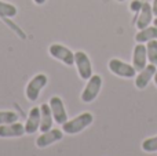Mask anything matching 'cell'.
Segmentation results:
<instances>
[{"mask_svg":"<svg viewBox=\"0 0 157 156\" xmlns=\"http://www.w3.org/2000/svg\"><path fill=\"white\" fill-rule=\"evenodd\" d=\"M94 120V116L90 112H83L80 113L76 118L71 119V120H66L62 124V131L66 134H77V133L83 131L84 129L90 126Z\"/></svg>","mask_w":157,"mask_h":156,"instance_id":"cell-1","label":"cell"},{"mask_svg":"<svg viewBox=\"0 0 157 156\" xmlns=\"http://www.w3.org/2000/svg\"><path fill=\"white\" fill-rule=\"evenodd\" d=\"M102 87V77L99 75H92L87 82V86L84 87L83 93H81V101L83 102H92L98 97Z\"/></svg>","mask_w":157,"mask_h":156,"instance_id":"cell-2","label":"cell"},{"mask_svg":"<svg viewBox=\"0 0 157 156\" xmlns=\"http://www.w3.org/2000/svg\"><path fill=\"white\" fill-rule=\"evenodd\" d=\"M47 82H48V79H47V76L44 73H39L35 77H32V80L28 83L26 90H25L26 98L29 101H36L39 98V96H40V91L46 87Z\"/></svg>","mask_w":157,"mask_h":156,"instance_id":"cell-3","label":"cell"},{"mask_svg":"<svg viewBox=\"0 0 157 156\" xmlns=\"http://www.w3.org/2000/svg\"><path fill=\"white\" fill-rule=\"evenodd\" d=\"M48 53L52 58L61 61L68 66H72L75 64V53L72 50H69L68 47L62 46V44H51L48 49Z\"/></svg>","mask_w":157,"mask_h":156,"instance_id":"cell-4","label":"cell"},{"mask_svg":"<svg viewBox=\"0 0 157 156\" xmlns=\"http://www.w3.org/2000/svg\"><path fill=\"white\" fill-rule=\"evenodd\" d=\"M109 69H110L112 73L117 75L120 77H125V79H131L136 75V71L132 65L123 62L121 60H117V58H112L109 61Z\"/></svg>","mask_w":157,"mask_h":156,"instance_id":"cell-5","label":"cell"},{"mask_svg":"<svg viewBox=\"0 0 157 156\" xmlns=\"http://www.w3.org/2000/svg\"><path fill=\"white\" fill-rule=\"evenodd\" d=\"M75 64L77 66V72L83 80H88L92 76V65L88 55L84 51L75 53Z\"/></svg>","mask_w":157,"mask_h":156,"instance_id":"cell-6","label":"cell"},{"mask_svg":"<svg viewBox=\"0 0 157 156\" xmlns=\"http://www.w3.org/2000/svg\"><path fill=\"white\" fill-rule=\"evenodd\" d=\"M63 137V131L59 129H50L48 131H44L41 133L40 135L37 137V140H36V145H37V148L43 149V148H47V146L52 145V144L58 142V141H61Z\"/></svg>","mask_w":157,"mask_h":156,"instance_id":"cell-7","label":"cell"},{"mask_svg":"<svg viewBox=\"0 0 157 156\" xmlns=\"http://www.w3.org/2000/svg\"><path fill=\"white\" fill-rule=\"evenodd\" d=\"M50 108H51V112H52V118H54V122L62 126L66 120H68V113L65 111V105H63V101L59 98V97L54 96L51 97L48 102Z\"/></svg>","mask_w":157,"mask_h":156,"instance_id":"cell-8","label":"cell"},{"mask_svg":"<svg viewBox=\"0 0 157 156\" xmlns=\"http://www.w3.org/2000/svg\"><path fill=\"white\" fill-rule=\"evenodd\" d=\"M147 50L146 46H144L142 43L136 44L134 47V54H132V66L135 68L136 72H141L145 66L147 65Z\"/></svg>","mask_w":157,"mask_h":156,"instance_id":"cell-9","label":"cell"},{"mask_svg":"<svg viewBox=\"0 0 157 156\" xmlns=\"http://www.w3.org/2000/svg\"><path fill=\"white\" fill-rule=\"evenodd\" d=\"M40 123H41V112H40V107H35L29 111V116L28 120L25 123V133L26 134H33L40 129Z\"/></svg>","mask_w":157,"mask_h":156,"instance_id":"cell-10","label":"cell"},{"mask_svg":"<svg viewBox=\"0 0 157 156\" xmlns=\"http://www.w3.org/2000/svg\"><path fill=\"white\" fill-rule=\"evenodd\" d=\"M157 71V66H155L153 64H149V65H146L144 69H142L141 72H139L138 75H136L135 77V86L136 88H139V90H144L145 87H146L147 84H149V82L153 79V76H155Z\"/></svg>","mask_w":157,"mask_h":156,"instance_id":"cell-11","label":"cell"},{"mask_svg":"<svg viewBox=\"0 0 157 156\" xmlns=\"http://www.w3.org/2000/svg\"><path fill=\"white\" fill-rule=\"evenodd\" d=\"M25 133V126L18 122L10 124H3L0 126V138H15V137H22Z\"/></svg>","mask_w":157,"mask_h":156,"instance_id":"cell-12","label":"cell"},{"mask_svg":"<svg viewBox=\"0 0 157 156\" xmlns=\"http://www.w3.org/2000/svg\"><path fill=\"white\" fill-rule=\"evenodd\" d=\"M153 15H155V14H153L152 6H150L147 2H144L141 11H139V15H138V18H136V21H135L136 28H138L139 30L147 28L150 22L153 21Z\"/></svg>","mask_w":157,"mask_h":156,"instance_id":"cell-13","label":"cell"},{"mask_svg":"<svg viewBox=\"0 0 157 156\" xmlns=\"http://www.w3.org/2000/svg\"><path fill=\"white\" fill-rule=\"evenodd\" d=\"M40 112H41V123H40V131H48L50 129H52V112L51 108H50L48 104H41L40 105Z\"/></svg>","mask_w":157,"mask_h":156,"instance_id":"cell-14","label":"cell"},{"mask_svg":"<svg viewBox=\"0 0 157 156\" xmlns=\"http://www.w3.org/2000/svg\"><path fill=\"white\" fill-rule=\"evenodd\" d=\"M135 40L138 43H146L150 40H157V26H147L141 29L135 36Z\"/></svg>","mask_w":157,"mask_h":156,"instance_id":"cell-15","label":"cell"},{"mask_svg":"<svg viewBox=\"0 0 157 156\" xmlns=\"http://www.w3.org/2000/svg\"><path fill=\"white\" fill-rule=\"evenodd\" d=\"M17 13L18 11H17V7L14 4L0 0V17L2 18H13L17 15Z\"/></svg>","mask_w":157,"mask_h":156,"instance_id":"cell-16","label":"cell"},{"mask_svg":"<svg viewBox=\"0 0 157 156\" xmlns=\"http://www.w3.org/2000/svg\"><path fill=\"white\" fill-rule=\"evenodd\" d=\"M18 122V115L13 111H0V126Z\"/></svg>","mask_w":157,"mask_h":156,"instance_id":"cell-17","label":"cell"},{"mask_svg":"<svg viewBox=\"0 0 157 156\" xmlns=\"http://www.w3.org/2000/svg\"><path fill=\"white\" fill-rule=\"evenodd\" d=\"M147 60L150 64L157 66V40H150L147 41Z\"/></svg>","mask_w":157,"mask_h":156,"instance_id":"cell-18","label":"cell"},{"mask_svg":"<svg viewBox=\"0 0 157 156\" xmlns=\"http://www.w3.org/2000/svg\"><path fill=\"white\" fill-rule=\"evenodd\" d=\"M142 149L145 152H157V135L152 138H146L142 142Z\"/></svg>","mask_w":157,"mask_h":156,"instance_id":"cell-19","label":"cell"},{"mask_svg":"<svg viewBox=\"0 0 157 156\" xmlns=\"http://www.w3.org/2000/svg\"><path fill=\"white\" fill-rule=\"evenodd\" d=\"M142 4H144V2H141V0H134V2L131 3V6H130L131 11H134L135 14H138L139 11H141V8H142Z\"/></svg>","mask_w":157,"mask_h":156,"instance_id":"cell-20","label":"cell"},{"mask_svg":"<svg viewBox=\"0 0 157 156\" xmlns=\"http://www.w3.org/2000/svg\"><path fill=\"white\" fill-rule=\"evenodd\" d=\"M152 8H153V14L157 17V0H153V4H152Z\"/></svg>","mask_w":157,"mask_h":156,"instance_id":"cell-21","label":"cell"},{"mask_svg":"<svg viewBox=\"0 0 157 156\" xmlns=\"http://www.w3.org/2000/svg\"><path fill=\"white\" fill-rule=\"evenodd\" d=\"M33 2H35V3H36V4L41 6V4H44V3H46V0H33Z\"/></svg>","mask_w":157,"mask_h":156,"instance_id":"cell-22","label":"cell"},{"mask_svg":"<svg viewBox=\"0 0 157 156\" xmlns=\"http://www.w3.org/2000/svg\"><path fill=\"white\" fill-rule=\"evenodd\" d=\"M153 79H155V83H156V86H157V71H156L155 76H153Z\"/></svg>","mask_w":157,"mask_h":156,"instance_id":"cell-23","label":"cell"},{"mask_svg":"<svg viewBox=\"0 0 157 156\" xmlns=\"http://www.w3.org/2000/svg\"><path fill=\"white\" fill-rule=\"evenodd\" d=\"M153 24H155V26H157V17H156L155 19H153Z\"/></svg>","mask_w":157,"mask_h":156,"instance_id":"cell-24","label":"cell"},{"mask_svg":"<svg viewBox=\"0 0 157 156\" xmlns=\"http://www.w3.org/2000/svg\"><path fill=\"white\" fill-rule=\"evenodd\" d=\"M117 2H124V0H117Z\"/></svg>","mask_w":157,"mask_h":156,"instance_id":"cell-25","label":"cell"}]
</instances>
